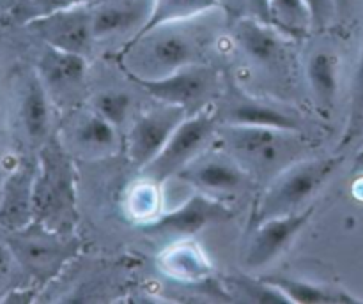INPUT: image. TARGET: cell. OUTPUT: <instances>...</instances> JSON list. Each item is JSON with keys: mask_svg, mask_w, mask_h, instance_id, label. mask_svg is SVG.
<instances>
[{"mask_svg": "<svg viewBox=\"0 0 363 304\" xmlns=\"http://www.w3.org/2000/svg\"><path fill=\"white\" fill-rule=\"evenodd\" d=\"M213 13L158 25L128 39L117 53V66L124 76L151 80L202 62L216 35L215 25L206 23Z\"/></svg>", "mask_w": 363, "mask_h": 304, "instance_id": "1", "label": "cell"}, {"mask_svg": "<svg viewBox=\"0 0 363 304\" xmlns=\"http://www.w3.org/2000/svg\"><path fill=\"white\" fill-rule=\"evenodd\" d=\"M78 172L69 148L52 134L38 154L34 184V221L60 233L78 225Z\"/></svg>", "mask_w": 363, "mask_h": 304, "instance_id": "2", "label": "cell"}, {"mask_svg": "<svg viewBox=\"0 0 363 304\" xmlns=\"http://www.w3.org/2000/svg\"><path fill=\"white\" fill-rule=\"evenodd\" d=\"M298 131H284L259 126H218L216 140L252 177L277 173L298 159L301 145Z\"/></svg>", "mask_w": 363, "mask_h": 304, "instance_id": "3", "label": "cell"}, {"mask_svg": "<svg viewBox=\"0 0 363 304\" xmlns=\"http://www.w3.org/2000/svg\"><path fill=\"white\" fill-rule=\"evenodd\" d=\"M342 158L296 159L272 177L269 184L255 204L252 225L277 216L303 211L305 204L325 186L339 168Z\"/></svg>", "mask_w": 363, "mask_h": 304, "instance_id": "4", "label": "cell"}, {"mask_svg": "<svg viewBox=\"0 0 363 304\" xmlns=\"http://www.w3.org/2000/svg\"><path fill=\"white\" fill-rule=\"evenodd\" d=\"M21 269L39 288L62 272L80 251L74 233H60L38 221L18 230H0Z\"/></svg>", "mask_w": 363, "mask_h": 304, "instance_id": "5", "label": "cell"}, {"mask_svg": "<svg viewBox=\"0 0 363 304\" xmlns=\"http://www.w3.org/2000/svg\"><path fill=\"white\" fill-rule=\"evenodd\" d=\"M218 120V110L213 103L184 117L170 134L162 152L144 170H140L142 175L156 184H163L165 180L177 177L181 170L186 168L199 154L209 148L216 138Z\"/></svg>", "mask_w": 363, "mask_h": 304, "instance_id": "6", "label": "cell"}, {"mask_svg": "<svg viewBox=\"0 0 363 304\" xmlns=\"http://www.w3.org/2000/svg\"><path fill=\"white\" fill-rule=\"evenodd\" d=\"M137 87L144 88L158 103L181 106L188 115L211 105L213 98L218 94L220 78L215 67L204 62L181 67L162 78H137L126 76Z\"/></svg>", "mask_w": 363, "mask_h": 304, "instance_id": "7", "label": "cell"}, {"mask_svg": "<svg viewBox=\"0 0 363 304\" xmlns=\"http://www.w3.org/2000/svg\"><path fill=\"white\" fill-rule=\"evenodd\" d=\"M27 28L50 48L87 55L94 46L91 4H67L27 21Z\"/></svg>", "mask_w": 363, "mask_h": 304, "instance_id": "8", "label": "cell"}, {"mask_svg": "<svg viewBox=\"0 0 363 304\" xmlns=\"http://www.w3.org/2000/svg\"><path fill=\"white\" fill-rule=\"evenodd\" d=\"M177 179L195 191L229 201L247 189L254 177L229 152L220 147L206 148L186 168L177 173Z\"/></svg>", "mask_w": 363, "mask_h": 304, "instance_id": "9", "label": "cell"}, {"mask_svg": "<svg viewBox=\"0 0 363 304\" xmlns=\"http://www.w3.org/2000/svg\"><path fill=\"white\" fill-rule=\"evenodd\" d=\"M233 216L234 211L229 201L197 191L172 211L142 223V230L151 235L190 237L208 226L229 221Z\"/></svg>", "mask_w": 363, "mask_h": 304, "instance_id": "10", "label": "cell"}, {"mask_svg": "<svg viewBox=\"0 0 363 304\" xmlns=\"http://www.w3.org/2000/svg\"><path fill=\"white\" fill-rule=\"evenodd\" d=\"M188 112L181 106L160 103L137 117L126 136L128 159L138 170H144L162 152L170 134L174 133Z\"/></svg>", "mask_w": 363, "mask_h": 304, "instance_id": "11", "label": "cell"}, {"mask_svg": "<svg viewBox=\"0 0 363 304\" xmlns=\"http://www.w3.org/2000/svg\"><path fill=\"white\" fill-rule=\"evenodd\" d=\"M314 209L307 207L293 214L277 216L255 223L245 253V264L248 269H262L273 260L286 253L287 247L294 242L301 230L312 218Z\"/></svg>", "mask_w": 363, "mask_h": 304, "instance_id": "12", "label": "cell"}, {"mask_svg": "<svg viewBox=\"0 0 363 304\" xmlns=\"http://www.w3.org/2000/svg\"><path fill=\"white\" fill-rule=\"evenodd\" d=\"M38 159H23L6 177L0 191V230H18L34 221Z\"/></svg>", "mask_w": 363, "mask_h": 304, "instance_id": "13", "label": "cell"}, {"mask_svg": "<svg viewBox=\"0 0 363 304\" xmlns=\"http://www.w3.org/2000/svg\"><path fill=\"white\" fill-rule=\"evenodd\" d=\"M152 2L155 0H98L91 4L96 42L117 35H137L151 18Z\"/></svg>", "mask_w": 363, "mask_h": 304, "instance_id": "14", "label": "cell"}, {"mask_svg": "<svg viewBox=\"0 0 363 304\" xmlns=\"http://www.w3.org/2000/svg\"><path fill=\"white\" fill-rule=\"evenodd\" d=\"M233 37L241 49L262 66L277 64L284 55L286 35L259 16L238 18L233 25Z\"/></svg>", "mask_w": 363, "mask_h": 304, "instance_id": "15", "label": "cell"}, {"mask_svg": "<svg viewBox=\"0 0 363 304\" xmlns=\"http://www.w3.org/2000/svg\"><path fill=\"white\" fill-rule=\"evenodd\" d=\"M223 122L234 126H259L275 127L284 131H298L300 133V120L291 115L287 110L279 108L277 105L262 99L236 95L229 103L223 115Z\"/></svg>", "mask_w": 363, "mask_h": 304, "instance_id": "16", "label": "cell"}, {"mask_svg": "<svg viewBox=\"0 0 363 304\" xmlns=\"http://www.w3.org/2000/svg\"><path fill=\"white\" fill-rule=\"evenodd\" d=\"M20 119L25 134L34 144H45L52 133V101L38 71H32L25 81L20 101Z\"/></svg>", "mask_w": 363, "mask_h": 304, "instance_id": "17", "label": "cell"}, {"mask_svg": "<svg viewBox=\"0 0 363 304\" xmlns=\"http://www.w3.org/2000/svg\"><path fill=\"white\" fill-rule=\"evenodd\" d=\"M38 74L41 76L46 90H74L84 81L87 73V60L80 53L62 52V49L45 46V53L39 59Z\"/></svg>", "mask_w": 363, "mask_h": 304, "instance_id": "18", "label": "cell"}, {"mask_svg": "<svg viewBox=\"0 0 363 304\" xmlns=\"http://www.w3.org/2000/svg\"><path fill=\"white\" fill-rule=\"evenodd\" d=\"M119 127L96 112L94 108L85 112L74 122L73 141L77 148L92 158H103L119 151Z\"/></svg>", "mask_w": 363, "mask_h": 304, "instance_id": "19", "label": "cell"}, {"mask_svg": "<svg viewBox=\"0 0 363 304\" xmlns=\"http://www.w3.org/2000/svg\"><path fill=\"white\" fill-rule=\"evenodd\" d=\"M307 80L315 103L332 112L340 87V60L330 49H318L307 60Z\"/></svg>", "mask_w": 363, "mask_h": 304, "instance_id": "20", "label": "cell"}, {"mask_svg": "<svg viewBox=\"0 0 363 304\" xmlns=\"http://www.w3.org/2000/svg\"><path fill=\"white\" fill-rule=\"evenodd\" d=\"M160 265L172 278L181 281L204 283L213 276V267L202 253L201 246L191 242H179L163 251Z\"/></svg>", "mask_w": 363, "mask_h": 304, "instance_id": "21", "label": "cell"}, {"mask_svg": "<svg viewBox=\"0 0 363 304\" xmlns=\"http://www.w3.org/2000/svg\"><path fill=\"white\" fill-rule=\"evenodd\" d=\"M266 281L280 290L289 303L323 304V303H360L358 297L335 286L319 285L314 281L289 278V276H266Z\"/></svg>", "mask_w": 363, "mask_h": 304, "instance_id": "22", "label": "cell"}, {"mask_svg": "<svg viewBox=\"0 0 363 304\" xmlns=\"http://www.w3.org/2000/svg\"><path fill=\"white\" fill-rule=\"evenodd\" d=\"M264 20L287 39H303L314 32L305 0H268Z\"/></svg>", "mask_w": 363, "mask_h": 304, "instance_id": "23", "label": "cell"}, {"mask_svg": "<svg viewBox=\"0 0 363 304\" xmlns=\"http://www.w3.org/2000/svg\"><path fill=\"white\" fill-rule=\"evenodd\" d=\"M218 9H223L222 0H155L152 2L151 18H149L147 25L138 34L152 27H158V25L190 20V18L213 13V11Z\"/></svg>", "mask_w": 363, "mask_h": 304, "instance_id": "24", "label": "cell"}, {"mask_svg": "<svg viewBox=\"0 0 363 304\" xmlns=\"http://www.w3.org/2000/svg\"><path fill=\"white\" fill-rule=\"evenodd\" d=\"M230 300H247V303H289L287 297L277 286L264 278L254 279L247 274H230L223 281Z\"/></svg>", "mask_w": 363, "mask_h": 304, "instance_id": "25", "label": "cell"}, {"mask_svg": "<svg viewBox=\"0 0 363 304\" xmlns=\"http://www.w3.org/2000/svg\"><path fill=\"white\" fill-rule=\"evenodd\" d=\"M362 129H363V41H362L360 57H358L357 73H354L353 90H351L350 119H347V127H346V133H344L342 145L351 144V141L360 134Z\"/></svg>", "mask_w": 363, "mask_h": 304, "instance_id": "26", "label": "cell"}, {"mask_svg": "<svg viewBox=\"0 0 363 304\" xmlns=\"http://www.w3.org/2000/svg\"><path fill=\"white\" fill-rule=\"evenodd\" d=\"M23 278H27V274L21 269L18 258L14 257L7 240L0 233V300L13 288L25 285Z\"/></svg>", "mask_w": 363, "mask_h": 304, "instance_id": "27", "label": "cell"}, {"mask_svg": "<svg viewBox=\"0 0 363 304\" xmlns=\"http://www.w3.org/2000/svg\"><path fill=\"white\" fill-rule=\"evenodd\" d=\"M130 106L131 98L128 94H124L121 90H105L96 95L92 108L98 113H101L110 122L116 124L117 127H121L124 120H126Z\"/></svg>", "mask_w": 363, "mask_h": 304, "instance_id": "28", "label": "cell"}, {"mask_svg": "<svg viewBox=\"0 0 363 304\" xmlns=\"http://www.w3.org/2000/svg\"><path fill=\"white\" fill-rule=\"evenodd\" d=\"M311 13L312 30H326L339 18V0H305Z\"/></svg>", "mask_w": 363, "mask_h": 304, "instance_id": "29", "label": "cell"}, {"mask_svg": "<svg viewBox=\"0 0 363 304\" xmlns=\"http://www.w3.org/2000/svg\"><path fill=\"white\" fill-rule=\"evenodd\" d=\"M252 6L257 9V16L264 20L266 18V7H268V0H250Z\"/></svg>", "mask_w": 363, "mask_h": 304, "instance_id": "30", "label": "cell"}, {"mask_svg": "<svg viewBox=\"0 0 363 304\" xmlns=\"http://www.w3.org/2000/svg\"><path fill=\"white\" fill-rule=\"evenodd\" d=\"M346 2H350V0H339V9L342 11V7H344V4Z\"/></svg>", "mask_w": 363, "mask_h": 304, "instance_id": "31", "label": "cell"}]
</instances>
